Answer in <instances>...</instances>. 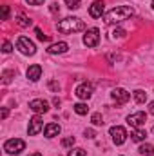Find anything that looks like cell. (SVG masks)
I'll use <instances>...</instances> for the list:
<instances>
[{"label":"cell","mask_w":154,"mask_h":156,"mask_svg":"<svg viewBox=\"0 0 154 156\" xmlns=\"http://www.w3.org/2000/svg\"><path fill=\"white\" fill-rule=\"evenodd\" d=\"M67 49H69V45H67L65 42H58V44L49 45L47 53H49V55H62V53H67Z\"/></svg>","instance_id":"obj_13"},{"label":"cell","mask_w":154,"mask_h":156,"mask_svg":"<svg viewBox=\"0 0 154 156\" xmlns=\"http://www.w3.org/2000/svg\"><path fill=\"white\" fill-rule=\"evenodd\" d=\"M149 113L154 116V102H151V104H149Z\"/></svg>","instance_id":"obj_35"},{"label":"cell","mask_w":154,"mask_h":156,"mask_svg":"<svg viewBox=\"0 0 154 156\" xmlns=\"http://www.w3.org/2000/svg\"><path fill=\"white\" fill-rule=\"evenodd\" d=\"M111 98L116 102V105H123V104H127V102L131 100V94H129L125 89L118 87V89H113V93H111Z\"/></svg>","instance_id":"obj_9"},{"label":"cell","mask_w":154,"mask_h":156,"mask_svg":"<svg viewBox=\"0 0 154 156\" xmlns=\"http://www.w3.org/2000/svg\"><path fill=\"white\" fill-rule=\"evenodd\" d=\"M140 154H143V156H152V154H154V147L151 145V144H143V145L140 147Z\"/></svg>","instance_id":"obj_19"},{"label":"cell","mask_w":154,"mask_h":156,"mask_svg":"<svg viewBox=\"0 0 154 156\" xmlns=\"http://www.w3.org/2000/svg\"><path fill=\"white\" fill-rule=\"evenodd\" d=\"M98 42H100V31H98L96 27H91V29L85 31V35H83V44H85L87 47H96Z\"/></svg>","instance_id":"obj_5"},{"label":"cell","mask_w":154,"mask_h":156,"mask_svg":"<svg viewBox=\"0 0 154 156\" xmlns=\"http://www.w3.org/2000/svg\"><path fill=\"white\" fill-rule=\"evenodd\" d=\"M35 33H37V38H38L40 42H49V37H47V35H44L40 27H37V29H35Z\"/></svg>","instance_id":"obj_25"},{"label":"cell","mask_w":154,"mask_h":156,"mask_svg":"<svg viewBox=\"0 0 154 156\" xmlns=\"http://www.w3.org/2000/svg\"><path fill=\"white\" fill-rule=\"evenodd\" d=\"M103 0H96V2H93V5L89 7V15L93 16V18H102V15H103Z\"/></svg>","instance_id":"obj_12"},{"label":"cell","mask_w":154,"mask_h":156,"mask_svg":"<svg viewBox=\"0 0 154 156\" xmlns=\"http://www.w3.org/2000/svg\"><path fill=\"white\" fill-rule=\"evenodd\" d=\"M7 115H9L7 107H2V115H0V116H2V120H5V118H7Z\"/></svg>","instance_id":"obj_33"},{"label":"cell","mask_w":154,"mask_h":156,"mask_svg":"<svg viewBox=\"0 0 154 156\" xmlns=\"http://www.w3.org/2000/svg\"><path fill=\"white\" fill-rule=\"evenodd\" d=\"M93 91H94V85L91 83V82H83V83H80L76 87V94L80 100H89L91 96H93Z\"/></svg>","instance_id":"obj_6"},{"label":"cell","mask_w":154,"mask_h":156,"mask_svg":"<svg viewBox=\"0 0 154 156\" xmlns=\"http://www.w3.org/2000/svg\"><path fill=\"white\" fill-rule=\"evenodd\" d=\"M152 9H154V0H152Z\"/></svg>","instance_id":"obj_38"},{"label":"cell","mask_w":154,"mask_h":156,"mask_svg":"<svg viewBox=\"0 0 154 156\" xmlns=\"http://www.w3.org/2000/svg\"><path fill=\"white\" fill-rule=\"evenodd\" d=\"M26 2H27L29 5H40V4H44L45 0H26Z\"/></svg>","instance_id":"obj_31"},{"label":"cell","mask_w":154,"mask_h":156,"mask_svg":"<svg viewBox=\"0 0 154 156\" xmlns=\"http://www.w3.org/2000/svg\"><path fill=\"white\" fill-rule=\"evenodd\" d=\"M40 76H42V66H38V64L29 66V69H27V78H29L31 82H37V80H40Z\"/></svg>","instance_id":"obj_15"},{"label":"cell","mask_w":154,"mask_h":156,"mask_svg":"<svg viewBox=\"0 0 154 156\" xmlns=\"http://www.w3.org/2000/svg\"><path fill=\"white\" fill-rule=\"evenodd\" d=\"M80 2H82V0H65V5H67L69 9H78V7H80Z\"/></svg>","instance_id":"obj_24"},{"label":"cell","mask_w":154,"mask_h":156,"mask_svg":"<svg viewBox=\"0 0 154 156\" xmlns=\"http://www.w3.org/2000/svg\"><path fill=\"white\" fill-rule=\"evenodd\" d=\"M31 156H42V154H40V153H35V154H31Z\"/></svg>","instance_id":"obj_37"},{"label":"cell","mask_w":154,"mask_h":156,"mask_svg":"<svg viewBox=\"0 0 154 156\" xmlns=\"http://www.w3.org/2000/svg\"><path fill=\"white\" fill-rule=\"evenodd\" d=\"M2 18H4V20L9 18V7H7V5H2Z\"/></svg>","instance_id":"obj_29"},{"label":"cell","mask_w":154,"mask_h":156,"mask_svg":"<svg viewBox=\"0 0 154 156\" xmlns=\"http://www.w3.org/2000/svg\"><path fill=\"white\" fill-rule=\"evenodd\" d=\"M24 149H26V142L20 138H11L4 144V151L7 154H20Z\"/></svg>","instance_id":"obj_3"},{"label":"cell","mask_w":154,"mask_h":156,"mask_svg":"<svg viewBox=\"0 0 154 156\" xmlns=\"http://www.w3.org/2000/svg\"><path fill=\"white\" fill-rule=\"evenodd\" d=\"M96 134H94V131L93 129H85V138H94Z\"/></svg>","instance_id":"obj_32"},{"label":"cell","mask_w":154,"mask_h":156,"mask_svg":"<svg viewBox=\"0 0 154 156\" xmlns=\"http://www.w3.org/2000/svg\"><path fill=\"white\" fill-rule=\"evenodd\" d=\"M53 104H54V105L58 107V105H60V98H54V100H53Z\"/></svg>","instance_id":"obj_36"},{"label":"cell","mask_w":154,"mask_h":156,"mask_svg":"<svg viewBox=\"0 0 154 156\" xmlns=\"http://www.w3.org/2000/svg\"><path fill=\"white\" fill-rule=\"evenodd\" d=\"M51 11H53V13H58V11H60V7H58V4H56V2H54V4H51Z\"/></svg>","instance_id":"obj_34"},{"label":"cell","mask_w":154,"mask_h":156,"mask_svg":"<svg viewBox=\"0 0 154 156\" xmlns=\"http://www.w3.org/2000/svg\"><path fill=\"white\" fill-rule=\"evenodd\" d=\"M145 122H147V115L143 111H138V113H132L127 116V123L134 129H140L142 125H145Z\"/></svg>","instance_id":"obj_7"},{"label":"cell","mask_w":154,"mask_h":156,"mask_svg":"<svg viewBox=\"0 0 154 156\" xmlns=\"http://www.w3.org/2000/svg\"><path fill=\"white\" fill-rule=\"evenodd\" d=\"M69 156H87V154H85V151H83V149L76 147V149H71V151H69Z\"/></svg>","instance_id":"obj_27"},{"label":"cell","mask_w":154,"mask_h":156,"mask_svg":"<svg viewBox=\"0 0 154 156\" xmlns=\"http://www.w3.org/2000/svg\"><path fill=\"white\" fill-rule=\"evenodd\" d=\"M75 145V136H67L62 140V147H73Z\"/></svg>","instance_id":"obj_23"},{"label":"cell","mask_w":154,"mask_h":156,"mask_svg":"<svg viewBox=\"0 0 154 156\" xmlns=\"http://www.w3.org/2000/svg\"><path fill=\"white\" fill-rule=\"evenodd\" d=\"M15 75H16L15 71H4V73H2V82H4V83H9V82H11V76H15Z\"/></svg>","instance_id":"obj_21"},{"label":"cell","mask_w":154,"mask_h":156,"mask_svg":"<svg viewBox=\"0 0 154 156\" xmlns=\"http://www.w3.org/2000/svg\"><path fill=\"white\" fill-rule=\"evenodd\" d=\"M134 100H136L138 104H145V102H147V93L142 91V89H136V91H134Z\"/></svg>","instance_id":"obj_18"},{"label":"cell","mask_w":154,"mask_h":156,"mask_svg":"<svg viewBox=\"0 0 154 156\" xmlns=\"http://www.w3.org/2000/svg\"><path fill=\"white\" fill-rule=\"evenodd\" d=\"M16 49H18L20 53H24V55H29V56H33V55L37 53L35 44L27 38V37H20V38L16 40Z\"/></svg>","instance_id":"obj_4"},{"label":"cell","mask_w":154,"mask_h":156,"mask_svg":"<svg viewBox=\"0 0 154 156\" xmlns=\"http://www.w3.org/2000/svg\"><path fill=\"white\" fill-rule=\"evenodd\" d=\"M42 118H40V115H37V116H33L31 120H29V129H27V133L31 134V136H37L40 131H42Z\"/></svg>","instance_id":"obj_11"},{"label":"cell","mask_w":154,"mask_h":156,"mask_svg":"<svg viewBox=\"0 0 154 156\" xmlns=\"http://www.w3.org/2000/svg\"><path fill=\"white\" fill-rule=\"evenodd\" d=\"M111 136H113V142H114L116 145H121V144H125V140H127V131L121 127V125H114V127H111Z\"/></svg>","instance_id":"obj_8"},{"label":"cell","mask_w":154,"mask_h":156,"mask_svg":"<svg viewBox=\"0 0 154 156\" xmlns=\"http://www.w3.org/2000/svg\"><path fill=\"white\" fill-rule=\"evenodd\" d=\"M91 122H93L94 125H103V118H102L100 113H94V115L91 116Z\"/></svg>","instance_id":"obj_22"},{"label":"cell","mask_w":154,"mask_h":156,"mask_svg":"<svg viewBox=\"0 0 154 156\" xmlns=\"http://www.w3.org/2000/svg\"><path fill=\"white\" fill-rule=\"evenodd\" d=\"M56 27H58V31L64 33V35H73V33L82 31V29L85 27V24H83V20L78 18V16H67V18L60 20Z\"/></svg>","instance_id":"obj_2"},{"label":"cell","mask_w":154,"mask_h":156,"mask_svg":"<svg viewBox=\"0 0 154 156\" xmlns=\"http://www.w3.org/2000/svg\"><path fill=\"white\" fill-rule=\"evenodd\" d=\"M16 24H18L20 27H29L33 22H31V20H29L24 13H18V15H16Z\"/></svg>","instance_id":"obj_17"},{"label":"cell","mask_w":154,"mask_h":156,"mask_svg":"<svg viewBox=\"0 0 154 156\" xmlns=\"http://www.w3.org/2000/svg\"><path fill=\"white\" fill-rule=\"evenodd\" d=\"M60 125L58 123H47L45 125V129H44V134H45V138H54V136H58L60 134Z\"/></svg>","instance_id":"obj_14"},{"label":"cell","mask_w":154,"mask_h":156,"mask_svg":"<svg viewBox=\"0 0 154 156\" xmlns=\"http://www.w3.org/2000/svg\"><path fill=\"white\" fill-rule=\"evenodd\" d=\"M73 109H75V113H76V115H80V116L87 115V111H89L87 104H76V105H73Z\"/></svg>","instance_id":"obj_20"},{"label":"cell","mask_w":154,"mask_h":156,"mask_svg":"<svg viewBox=\"0 0 154 156\" xmlns=\"http://www.w3.org/2000/svg\"><path fill=\"white\" fill-rule=\"evenodd\" d=\"M145 136H147V133H145L142 127H140V129H134V131L131 133V140H132V142H143Z\"/></svg>","instance_id":"obj_16"},{"label":"cell","mask_w":154,"mask_h":156,"mask_svg":"<svg viewBox=\"0 0 154 156\" xmlns=\"http://www.w3.org/2000/svg\"><path fill=\"white\" fill-rule=\"evenodd\" d=\"M125 37V29H121V27H118L113 31V38H123Z\"/></svg>","instance_id":"obj_28"},{"label":"cell","mask_w":154,"mask_h":156,"mask_svg":"<svg viewBox=\"0 0 154 156\" xmlns=\"http://www.w3.org/2000/svg\"><path fill=\"white\" fill-rule=\"evenodd\" d=\"M29 109L37 115H42V113H47L49 111V102L42 100V98H37V100H31L29 102Z\"/></svg>","instance_id":"obj_10"},{"label":"cell","mask_w":154,"mask_h":156,"mask_svg":"<svg viewBox=\"0 0 154 156\" xmlns=\"http://www.w3.org/2000/svg\"><path fill=\"white\" fill-rule=\"evenodd\" d=\"M132 7H129V5H118L114 9H111L105 16H103V22L107 24V26H113V24H120L121 20H127L129 16H132Z\"/></svg>","instance_id":"obj_1"},{"label":"cell","mask_w":154,"mask_h":156,"mask_svg":"<svg viewBox=\"0 0 154 156\" xmlns=\"http://www.w3.org/2000/svg\"><path fill=\"white\" fill-rule=\"evenodd\" d=\"M11 49H13V45L5 40V42H4V45H2V51H4V53H11Z\"/></svg>","instance_id":"obj_30"},{"label":"cell","mask_w":154,"mask_h":156,"mask_svg":"<svg viewBox=\"0 0 154 156\" xmlns=\"http://www.w3.org/2000/svg\"><path fill=\"white\" fill-rule=\"evenodd\" d=\"M47 85H49V89H51L53 93H58V91H60V83H58V82H54V80H49V83H47Z\"/></svg>","instance_id":"obj_26"}]
</instances>
